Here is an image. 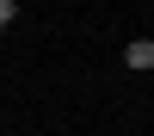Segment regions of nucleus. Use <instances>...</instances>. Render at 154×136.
I'll return each mask as SVG.
<instances>
[{
    "mask_svg": "<svg viewBox=\"0 0 154 136\" xmlns=\"http://www.w3.org/2000/svg\"><path fill=\"white\" fill-rule=\"evenodd\" d=\"M123 68H154V37H136L123 49Z\"/></svg>",
    "mask_w": 154,
    "mask_h": 136,
    "instance_id": "f257e3e1",
    "label": "nucleus"
},
{
    "mask_svg": "<svg viewBox=\"0 0 154 136\" xmlns=\"http://www.w3.org/2000/svg\"><path fill=\"white\" fill-rule=\"evenodd\" d=\"M12 19H19V6H12V0H0V31H6Z\"/></svg>",
    "mask_w": 154,
    "mask_h": 136,
    "instance_id": "f03ea898",
    "label": "nucleus"
}]
</instances>
